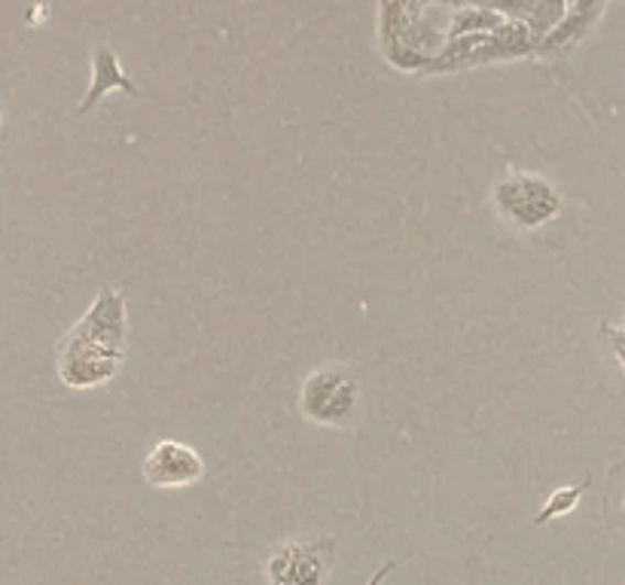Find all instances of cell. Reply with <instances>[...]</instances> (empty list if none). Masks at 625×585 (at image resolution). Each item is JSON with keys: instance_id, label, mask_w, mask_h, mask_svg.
<instances>
[{"instance_id": "5b68a950", "label": "cell", "mask_w": 625, "mask_h": 585, "mask_svg": "<svg viewBox=\"0 0 625 585\" xmlns=\"http://www.w3.org/2000/svg\"><path fill=\"white\" fill-rule=\"evenodd\" d=\"M205 476V461L196 448L177 440H159L143 457V479L159 491H181Z\"/></svg>"}, {"instance_id": "7a4b0ae2", "label": "cell", "mask_w": 625, "mask_h": 585, "mask_svg": "<svg viewBox=\"0 0 625 585\" xmlns=\"http://www.w3.org/2000/svg\"><path fill=\"white\" fill-rule=\"evenodd\" d=\"M302 418L321 427H352L360 418V381L352 366L324 364L312 369L300 388Z\"/></svg>"}, {"instance_id": "3957f363", "label": "cell", "mask_w": 625, "mask_h": 585, "mask_svg": "<svg viewBox=\"0 0 625 585\" xmlns=\"http://www.w3.org/2000/svg\"><path fill=\"white\" fill-rule=\"evenodd\" d=\"M336 567V540L330 533H305L284 540L262 561L266 585H326Z\"/></svg>"}, {"instance_id": "8fae6325", "label": "cell", "mask_w": 625, "mask_h": 585, "mask_svg": "<svg viewBox=\"0 0 625 585\" xmlns=\"http://www.w3.org/2000/svg\"><path fill=\"white\" fill-rule=\"evenodd\" d=\"M616 516H619V519L613 521V524H616V528H623V524H625V497L619 500V509H616Z\"/></svg>"}, {"instance_id": "9c48e42d", "label": "cell", "mask_w": 625, "mask_h": 585, "mask_svg": "<svg viewBox=\"0 0 625 585\" xmlns=\"http://www.w3.org/2000/svg\"><path fill=\"white\" fill-rule=\"evenodd\" d=\"M607 336H611V348H613V354H616V360L625 366V329L611 326V329H607Z\"/></svg>"}, {"instance_id": "6da1fadb", "label": "cell", "mask_w": 625, "mask_h": 585, "mask_svg": "<svg viewBox=\"0 0 625 585\" xmlns=\"http://www.w3.org/2000/svg\"><path fill=\"white\" fill-rule=\"evenodd\" d=\"M126 300L114 286H101L89 312L67 329L58 345V378L67 388L89 390L117 378L126 360Z\"/></svg>"}, {"instance_id": "52a82bcc", "label": "cell", "mask_w": 625, "mask_h": 585, "mask_svg": "<svg viewBox=\"0 0 625 585\" xmlns=\"http://www.w3.org/2000/svg\"><path fill=\"white\" fill-rule=\"evenodd\" d=\"M589 481H592V476H586V479L580 481V485L556 488V491H552V495L547 497V503H543V509H540V512H537V516H535L537 528H543V524H549V521L571 516L573 509H576V503H580V497H583V491H586V488H589Z\"/></svg>"}, {"instance_id": "8992f818", "label": "cell", "mask_w": 625, "mask_h": 585, "mask_svg": "<svg viewBox=\"0 0 625 585\" xmlns=\"http://www.w3.org/2000/svg\"><path fill=\"white\" fill-rule=\"evenodd\" d=\"M117 89H122L126 95H131V98H141V89H138L129 77H126V71H122V65H119L117 53H114L107 43H98V46L91 50V79H89V91H86V98H83L77 107L79 117H83V113H89L91 107L105 98L107 91H117Z\"/></svg>"}, {"instance_id": "277c9868", "label": "cell", "mask_w": 625, "mask_h": 585, "mask_svg": "<svg viewBox=\"0 0 625 585\" xmlns=\"http://www.w3.org/2000/svg\"><path fill=\"white\" fill-rule=\"evenodd\" d=\"M492 202L500 220H507L516 229H543L561 214L564 198L561 193L540 174L528 171H509L492 189Z\"/></svg>"}, {"instance_id": "30bf717a", "label": "cell", "mask_w": 625, "mask_h": 585, "mask_svg": "<svg viewBox=\"0 0 625 585\" xmlns=\"http://www.w3.org/2000/svg\"><path fill=\"white\" fill-rule=\"evenodd\" d=\"M397 564H400V561H385V564H381V567H378V571L373 573V579H369V583H366V585H381V583H385V576H388V573H391V571H397Z\"/></svg>"}, {"instance_id": "ba28073f", "label": "cell", "mask_w": 625, "mask_h": 585, "mask_svg": "<svg viewBox=\"0 0 625 585\" xmlns=\"http://www.w3.org/2000/svg\"><path fill=\"white\" fill-rule=\"evenodd\" d=\"M561 15H564V0H537L535 13H531V34L537 37H547L556 28L561 25Z\"/></svg>"}]
</instances>
